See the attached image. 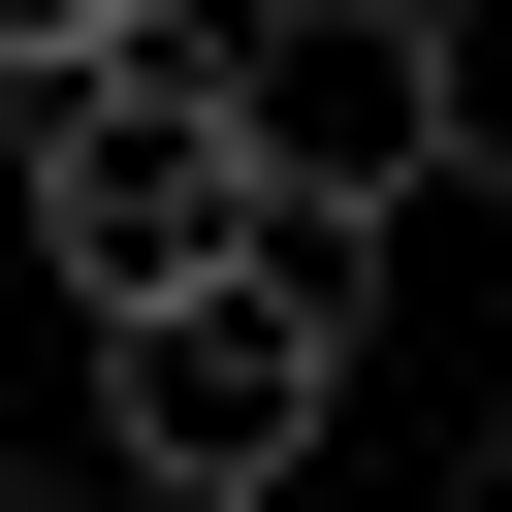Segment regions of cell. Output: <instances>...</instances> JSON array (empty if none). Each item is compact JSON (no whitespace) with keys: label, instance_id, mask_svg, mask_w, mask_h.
Here are the masks:
<instances>
[{"label":"cell","instance_id":"7a4b0ae2","mask_svg":"<svg viewBox=\"0 0 512 512\" xmlns=\"http://www.w3.org/2000/svg\"><path fill=\"white\" fill-rule=\"evenodd\" d=\"M0 224H32V288H64V320H160V288H224V256H256L224 32H128V64H64V96H32V160H0Z\"/></svg>","mask_w":512,"mask_h":512},{"label":"cell","instance_id":"277c9868","mask_svg":"<svg viewBox=\"0 0 512 512\" xmlns=\"http://www.w3.org/2000/svg\"><path fill=\"white\" fill-rule=\"evenodd\" d=\"M416 128H448V192H512V0H416Z\"/></svg>","mask_w":512,"mask_h":512},{"label":"cell","instance_id":"52a82bcc","mask_svg":"<svg viewBox=\"0 0 512 512\" xmlns=\"http://www.w3.org/2000/svg\"><path fill=\"white\" fill-rule=\"evenodd\" d=\"M480 512H512V480H480Z\"/></svg>","mask_w":512,"mask_h":512},{"label":"cell","instance_id":"8992f818","mask_svg":"<svg viewBox=\"0 0 512 512\" xmlns=\"http://www.w3.org/2000/svg\"><path fill=\"white\" fill-rule=\"evenodd\" d=\"M96 512H192V480H96Z\"/></svg>","mask_w":512,"mask_h":512},{"label":"cell","instance_id":"3957f363","mask_svg":"<svg viewBox=\"0 0 512 512\" xmlns=\"http://www.w3.org/2000/svg\"><path fill=\"white\" fill-rule=\"evenodd\" d=\"M224 160H256L288 256H384V224L448 192V128H416V0H224Z\"/></svg>","mask_w":512,"mask_h":512},{"label":"cell","instance_id":"6da1fadb","mask_svg":"<svg viewBox=\"0 0 512 512\" xmlns=\"http://www.w3.org/2000/svg\"><path fill=\"white\" fill-rule=\"evenodd\" d=\"M352 288L384 256H224V288H160V320H96V480H192V512H288L320 480V416H352Z\"/></svg>","mask_w":512,"mask_h":512},{"label":"cell","instance_id":"5b68a950","mask_svg":"<svg viewBox=\"0 0 512 512\" xmlns=\"http://www.w3.org/2000/svg\"><path fill=\"white\" fill-rule=\"evenodd\" d=\"M128 32H192V0H0V96H64V64H128Z\"/></svg>","mask_w":512,"mask_h":512}]
</instances>
